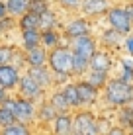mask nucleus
Instances as JSON below:
<instances>
[{"mask_svg":"<svg viewBox=\"0 0 133 135\" xmlns=\"http://www.w3.org/2000/svg\"><path fill=\"white\" fill-rule=\"evenodd\" d=\"M76 84V90H78V98H80V104L82 108H92L96 102L100 100V88L92 86L90 82H86L84 78H78V80H75Z\"/></svg>","mask_w":133,"mask_h":135,"instance_id":"6e6552de","label":"nucleus"},{"mask_svg":"<svg viewBox=\"0 0 133 135\" xmlns=\"http://www.w3.org/2000/svg\"><path fill=\"white\" fill-rule=\"evenodd\" d=\"M72 135H102L100 119L90 110H75L72 114Z\"/></svg>","mask_w":133,"mask_h":135,"instance_id":"7ed1b4c3","label":"nucleus"},{"mask_svg":"<svg viewBox=\"0 0 133 135\" xmlns=\"http://www.w3.org/2000/svg\"><path fill=\"white\" fill-rule=\"evenodd\" d=\"M123 47H125V53L129 55V57H133V31L129 35L123 37Z\"/></svg>","mask_w":133,"mask_h":135,"instance_id":"72a5a7b5","label":"nucleus"},{"mask_svg":"<svg viewBox=\"0 0 133 135\" xmlns=\"http://www.w3.org/2000/svg\"><path fill=\"white\" fill-rule=\"evenodd\" d=\"M131 122H133V104H127V106L117 108V123H120V127L127 129Z\"/></svg>","mask_w":133,"mask_h":135,"instance_id":"bb28decb","label":"nucleus"},{"mask_svg":"<svg viewBox=\"0 0 133 135\" xmlns=\"http://www.w3.org/2000/svg\"><path fill=\"white\" fill-rule=\"evenodd\" d=\"M0 18H8V12H6V4H4V0H0Z\"/></svg>","mask_w":133,"mask_h":135,"instance_id":"c9c22d12","label":"nucleus"},{"mask_svg":"<svg viewBox=\"0 0 133 135\" xmlns=\"http://www.w3.org/2000/svg\"><path fill=\"white\" fill-rule=\"evenodd\" d=\"M57 24H59L57 14H55L51 8L45 10L43 14H39V30L41 31L43 30H57Z\"/></svg>","mask_w":133,"mask_h":135,"instance_id":"b1692460","label":"nucleus"},{"mask_svg":"<svg viewBox=\"0 0 133 135\" xmlns=\"http://www.w3.org/2000/svg\"><path fill=\"white\" fill-rule=\"evenodd\" d=\"M127 133H129V135H133V122L129 123V127H127Z\"/></svg>","mask_w":133,"mask_h":135,"instance_id":"ea45409f","label":"nucleus"},{"mask_svg":"<svg viewBox=\"0 0 133 135\" xmlns=\"http://www.w3.org/2000/svg\"><path fill=\"white\" fill-rule=\"evenodd\" d=\"M51 127H53V135H72V114L71 112L57 114L51 122Z\"/></svg>","mask_w":133,"mask_h":135,"instance_id":"4468645a","label":"nucleus"},{"mask_svg":"<svg viewBox=\"0 0 133 135\" xmlns=\"http://www.w3.org/2000/svg\"><path fill=\"white\" fill-rule=\"evenodd\" d=\"M106 20H108V26L110 30L117 31L120 35H129L133 31V24L127 16V10L125 6H112L110 10L106 12Z\"/></svg>","mask_w":133,"mask_h":135,"instance_id":"20e7f679","label":"nucleus"},{"mask_svg":"<svg viewBox=\"0 0 133 135\" xmlns=\"http://www.w3.org/2000/svg\"><path fill=\"white\" fill-rule=\"evenodd\" d=\"M55 115H57V112L53 110V106L49 104V102H41V106H37V119H35V122H39L43 125H49L55 119Z\"/></svg>","mask_w":133,"mask_h":135,"instance_id":"a211bd4d","label":"nucleus"},{"mask_svg":"<svg viewBox=\"0 0 133 135\" xmlns=\"http://www.w3.org/2000/svg\"><path fill=\"white\" fill-rule=\"evenodd\" d=\"M121 41H123V35H120L117 31L110 30V27H108L106 31H104L102 35H100V43H102L106 49H110V47H117Z\"/></svg>","mask_w":133,"mask_h":135,"instance_id":"a878e982","label":"nucleus"},{"mask_svg":"<svg viewBox=\"0 0 133 135\" xmlns=\"http://www.w3.org/2000/svg\"><path fill=\"white\" fill-rule=\"evenodd\" d=\"M117 78L123 80V82H131V84H133V67H129V65L123 61V71H121V74Z\"/></svg>","mask_w":133,"mask_h":135,"instance_id":"2f4dec72","label":"nucleus"},{"mask_svg":"<svg viewBox=\"0 0 133 135\" xmlns=\"http://www.w3.org/2000/svg\"><path fill=\"white\" fill-rule=\"evenodd\" d=\"M8 96H10V94H8V90H4V88H2V86H0V106H2V104H4V100H6V98H8Z\"/></svg>","mask_w":133,"mask_h":135,"instance_id":"e433bc0d","label":"nucleus"},{"mask_svg":"<svg viewBox=\"0 0 133 135\" xmlns=\"http://www.w3.org/2000/svg\"><path fill=\"white\" fill-rule=\"evenodd\" d=\"M4 22H6V18H0V31L4 30Z\"/></svg>","mask_w":133,"mask_h":135,"instance_id":"58836bf2","label":"nucleus"},{"mask_svg":"<svg viewBox=\"0 0 133 135\" xmlns=\"http://www.w3.org/2000/svg\"><path fill=\"white\" fill-rule=\"evenodd\" d=\"M12 57H14V49L8 45H0V65L12 63Z\"/></svg>","mask_w":133,"mask_h":135,"instance_id":"7c9ffc66","label":"nucleus"},{"mask_svg":"<svg viewBox=\"0 0 133 135\" xmlns=\"http://www.w3.org/2000/svg\"><path fill=\"white\" fill-rule=\"evenodd\" d=\"M67 47L71 49L72 53L90 59L96 53V49H98V43H96V39L90 33H86V35H78V37H71L68 43H67Z\"/></svg>","mask_w":133,"mask_h":135,"instance_id":"0eeeda50","label":"nucleus"},{"mask_svg":"<svg viewBox=\"0 0 133 135\" xmlns=\"http://www.w3.org/2000/svg\"><path fill=\"white\" fill-rule=\"evenodd\" d=\"M47 67L55 74H68L72 71V51L67 45H57L47 53Z\"/></svg>","mask_w":133,"mask_h":135,"instance_id":"f03ea898","label":"nucleus"},{"mask_svg":"<svg viewBox=\"0 0 133 135\" xmlns=\"http://www.w3.org/2000/svg\"><path fill=\"white\" fill-rule=\"evenodd\" d=\"M49 8H51V0H29L27 2V10L35 14H43Z\"/></svg>","mask_w":133,"mask_h":135,"instance_id":"c85d7f7f","label":"nucleus"},{"mask_svg":"<svg viewBox=\"0 0 133 135\" xmlns=\"http://www.w3.org/2000/svg\"><path fill=\"white\" fill-rule=\"evenodd\" d=\"M20 30H39V14L35 12H24L20 16V22H18Z\"/></svg>","mask_w":133,"mask_h":135,"instance_id":"5701e85b","label":"nucleus"},{"mask_svg":"<svg viewBox=\"0 0 133 135\" xmlns=\"http://www.w3.org/2000/svg\"><path fill=\"white\" fill-rule=\"evenodd\" d=\"M63 94H65V100L68 102V106H71V110L75 112V110H80L82 108V104H80V98H78V90H76V84H75V80L72 82H67L65 88H63Z\"/></svg>","mask_w":133,"mask_h":135,"instance_id":"dca6fc26","label":"nucleus"},{"mask_svg":"<svg viewBox=\"0 0 133 135\" xmlns=\"http://www.w3.org/2000/svg\"><path fill=\"white\" fill-rule=\"evenodd\" d=\"M14 118H16V122L20 123H33L35 119H37V106H35L33 100H26V98H20V96H16L14 98Z\"/></svg>","mask_w":133,"mask_h":135,"instance_id":"423d86ee","label":"nucleus"},{"mask_svg":"<svg viewBox=\"0 0 133 135\" xmlns=\"http://www.w3.org/2000/svg\"><path fill=\"white\" fill-rule=\"evenodd\" d=\"M112 6H114L112 0H82L80 10L84 14V18H98L104 16Z\"/></svg>","mask_w":133,"mask_h":135,"instance_id":"9d476101","label":"nucleus"},{"mask_svg":"<svg viewBox=\"0 0 133 135\" xmlns=\"http://www.w3.org/2000/svg\"><path fill=\"white\" fill-rule=\"evenodd\" d=\"M86 82H90L92 86H96V88H100L102 90L104 86H106V82H108V78H110V73H102V71H86V74L84 76Z\"/></svg>","mask_w":133,"mask_h":135,"instance_id":"6ab92c4d","label":"nucleus"},{"mask_svg":"<svg viewBox=\"0 0 133 135\" xmlns=\"http://www.w3.org/2000/svg\"><path fill=\"white\" fill-rule=\"evenodd\" d=\"M0 135H31V131H29V125L14 122L10 125H6V127H2Z\"/></svg>","mask_w":133,"mask_h":135,"instance_id":"cd10ccee","label":"nucleus"},{"mask_svg":"<svg viewBox=\"0 0 133 135\" xmlns=\"http://www.w3.org/2000/svg\"><path fill=\"white\" fill-rule=\"evenodd\" d=\"M102 94L108 108H121L133 104V84L123 82L120 78H108L106 86L102 88Z\"/></svg>","mask_w":133,"mask_h":135,"instance_id":"f257e3e1","label":"nucleus"},{"mask_svg":"<svg viewBox=\"0 0 133 135\" xmlns=\"http://www.w3.org/2000/svg\"><path fill=\"white\" fill-rule=\"evenodd\" d=\"M16 122V118H14V112L10 108H6V106H0V129L6 127V125H10Z\"/></svg>","mask_w":133,"mask_h":135,"instance_id":"c756f323","label":"nucleus"},{"mask_svg":"<svg viewBox=\"0 0 133 135\" xmlns=\"http://www.w3.org/2000/svg\"><path fill=\"white\" fill-rule=\"evenodd\" d=\"M57 2L61 4L63 8H67V10H80L82 0H57Z\"/></svg>","mask_w":133,"mask_h":135,"instance_id":"473e14b6","label":"nucleus"},{"mask_svg":"<svg viewBox=\"0 0 133 135\" xmlns=\"http://www.w3.org/2000/svg\"><path fill=\"white\" fill-rule=\"evenodd\" d=\"M27 2H29V0H4L8 16L20 18L24 12H27Z\"/></svg>","mask_w":133,"mask_h":135,"instance_id":"4be33fe9","label":"nucleus"},{"mask_svg":"<svg viewBox=\"0 0 133 135\" xmlns=\"http://www.w3.org/2000/svg\"><path fill=\"white\" fill-rule=\"evenodd\" d=\"M18 96L20 98H26V100H41L45 96V88L39 84L37 80H35L33 76H31L29 73H24L20 74V82H18Z\"/></svg>","mask_w":133,"mask_h":135,"instance_id":"39448f33","label":"nucleus"},{"mask_svg":"<svg viewBox=\"0 0 133 135\" xmlns=\"http://www.w3.org/2000/svg\"><path fill=\"white\" fill-rule=\"evenodd\" d=\"M125 10H127V16H129V20H131V24H133V2H131V4H127Z\"/></svg>","mask_w":133,"mask_h":135,"instance_id":"4c0bfd02","label":"nucleus"},{"mask_svg":"<svg viewBox=\"0 0 133 135\" xmlns=\"http://www.w3.org/2000/svg\"><path fill=\"white\" fill-rule=\"evenodd\" d=\"M47 53L49 51L43 45H35L31 49H26L24 61L27 67H43V65H47Z\"/></svg>","mask_w":133,"mask_h":135,"instance_id":"f8f14e48","label":"nucleus"},{"mask_svg":"<svg viewBox=\"0 0 133 135\" xmlns=\"http://www.w3.org/2000/svg\"><path fill=\"white\" fill-rule=\"evenodd\" d=\"M20 69L12 63H6V65H0V86L4 90L12 92L18 88V82H20Z\"/></svg>","mask_w":133,"mask_h":135,"instance_id":"1a4fd4ad","label":"nucleus"},{"mask_svg":"<svg viewBox=\"0 0 133 135\" xmlns=\"http://www.w3.org/2000/svg\"><path fill=\"white\" fill-rule=\"evenodd\" d=\"M22 45L24 49L41 45V30H22Z\"/></svg>","mask_w":133,"mask_h":135,"instance_id":"aec40b11","label":"nucleus"},{"mask_svg":"<svg viewBox=\"0 0 133 135\" xmlns=\"http://www.w3.org/2000/svg\"><path fill=\"white\" fill-rule=\"evenodd\" d=\"M49 104L53 106V110L57 112V114H65V112H72L71 106H68V102L65 100V94H63L61 90H55L51 94V98H49Z\"/></svg>","mask_w":133,"mask_h":135,"instance_id":"412c9836","label":"nucleus"},{"mask_svg":"<svg viewBox=\"0 0 133 135\" xmlns=\"http://www.w3.org/2000/svg\"><path fill=\"white\" fill-rule=\"evenodd\" d=\"M110 69H112V57H110L108 49H96V53L90 57V67H88V71L110 73Z\"/></svg>","mask_w":133,"mask_h":135,"instance_id":"ddd939ff","label":"nucleus"},{"mask_svg":"<svg viewBox=\"0 0 133 135\" xmlns=\"http://www.w3.org/2000/svg\"><path fill=\"white\" fill-rule=\"evenodd\" d=\"M131 2H133V0H131Z\"/></svg>","mask_w":133,"mask_h":135,"instance_id":"a19ab883","label":"nucleus"},{"mask_svg":"<svg viewBox=\"0 0 133 135\" xmlns=\"http://www.w3.org/2000/svg\"><path fill=\"white\" fill-rule=\"evenodd\" d=\"M106 135H129V133H127V129L120 127V125H114V127H110L106 131Z\"/></svg>","mask_w":133,"mask_h":135,"instance_id":"f704fd0d","label":"nucleus"},{"mask_svg":"<svg viewBox=\"0 0 133 135\" xmlns=\"http://www.w3.org/2000/svg\"><path fill=\"white\" fill-rule=\"evenodd\" d=\"M90 22L86 20V18H72V20H68L65 27H63V35L67 37V39H71V37H78V35H86L90 33Z\"/></svg>","mask_w":133,"mask_h":135,"instance_id":"9b49d317","label":"nucleus"},{"mask_svg":"<svg viewBox=\"0 0 133 135\" xmlns=\"http://www.w3.org/2000/svg\"><path fill=\"white\" fill-rule=\"evenodd\" d=\"M27 73H29L45 90H49L51 86H55L53 84V73H51V69H49L47 65H43V67H29Z\"/></svg>","mask_w":133,"mask_h":135,"instance_id":"2eb2a0df","label":"nucleus"},{"mask_svg":"<svg viewBox=\"0 0 133 135\" xmlns=\"http://www.w3.org/2000/svg\"><path fill=\"white\" fill-rule=\"evenodd\" d=\"M41 45L47 51L61 45V35L57 33V30H43L41 31Z\"/></svg>","mask_w":133,"mask_h":135,"instance_id":"393cba45","label":"nucleus"},{"mask_svg":"<svg viewBox=\"0 0 133 135\" xmlns=\"http://www.w3.org/2000/svg\"><path fill=\"white\" fill-rule=\"evenodd\" d=\"M88 67H90V59L82 57V55L72 53V71H71V76L82 78V76L86 74V71H88Z\"/></svg>","mask_w":133,"mask_h":135,"instance_id":"f3484780","label":"nucleus"}]
</instances>
